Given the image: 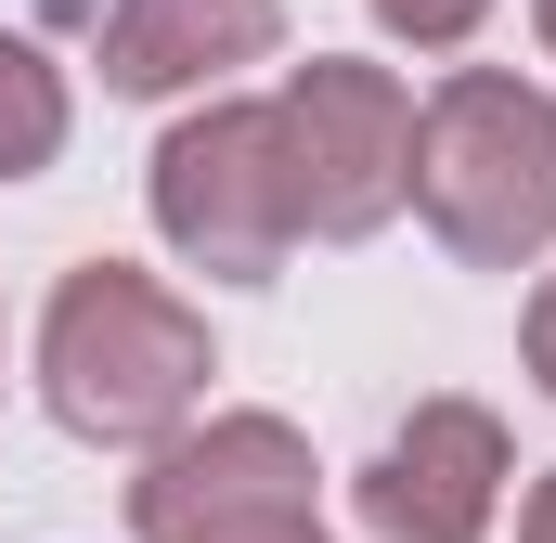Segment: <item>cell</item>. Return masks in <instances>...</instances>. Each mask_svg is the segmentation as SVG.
Here are the masks:
<instances>
[{
    "instance_id": "8",
    "label": "cell",
    "mask_w": 556,
    "mask_h": 543,
    "mask_svg": "<svg viewBox=\"0 0 556 543\" xmlns=\"http://www.w3.org/2000/svg\"><path fill=\"white\" fill-rule=\"evenodd\" d=\"M65 155V78L39 65V39H0V181H39Z\"/></svg>"
},
{
    "instance_id": "2",
    "label": "cell",
    "mask_w": 556,
    "mask_h": 543,
    "mask_svg": "<svg viewBox=\"0 0 556 543\" xmlns=\"http://www.w3.org/2000/svg\"><path fill=\"white\" fill-rule=\"evenodd\" d=\"M39 389L78 440H168L181 414L207 402V324L130 260H91L65 272L52 324H39Z\"/></svg>"
},
{
    "instance_id": "5",
    "label": "cell",
    "mask_w": 556,
    "mask_h": 543,
    "mask_svg": "<svg viewBox=\"0 0 556 543\" xmlns=\"http://www.w3.org/2000/svg\"><path fill=\"white\" fill-rule=\"evenodd\" d=\"M142 543H324L311 505V440L285 414H207L194 440H168L130 479Z\"/></svg>"
},
{
    "instance_id": "1",
    "label": "cell",
    "mask_w": 556,
    "mask_h": 543,
    "mask_svg": "<svg viewBox=\"0 0 556 543\" xmlns=\"http://www.w3.org/2000/svg\"><path fill=\"white\" fill-rule=\"evenodd\" d=\"M415 207L453 260L518 272L556 247V91L505 65H453L415 117Z\"/></svg>"
},
{
    "instance_id": "4",
    "label": "cell",
    "mask_w": 556,
    "mask_h": 543,
    "mask_svg": "<svg viewBox=\"0 0 556 543\" xmlns=\"http://www.w3.org/2000/svg\"><path fill=\"white\" fill-rule=\"evenodd\" d=\"M285 194H298V233H376L402 194H415V104L389 65H350V52H311L285 78Z\"/></svg>"
},
{
    "instance_id": "6",
    "label": "cell",
    "mask_w": 556,
    "mask_h": 543,
    "mask_svg": "<svg viewBox=\"0 0 556 543\" xmlns=\"http://www.w3.org/2000/svg\"><path fill=\"white\" fill-rule=\"evenodd\" d=\"M505 505V427L479 402H415L389 453L363 466V531L376 543H479Z\"/></svg>"
},
{
    "instance_id": "9",
    "label": "cell",
    "mask_w": 556,
    "mask_h": 543,
    "mask_svg": "<svg viewBox=\"0 0 556 543\" xmlns=\"http://www.w3.org/2000/svg\"><path fill=\"white\" fill-rule=\"evenodd\" d=\"M479 13H492V0H376V26H389V39H415V52L479 39Z\"/></svg>"
},
{
    "instance_id": "3",
    "label": "cell",
    "mask_w": 556,
    "mask_h": 543,
    "mask_svg": "<svg viewBox=\"0 0 556 543\" xmlns=\"http://www.w3.org/2000/svg\"><path fill=\"white\" fill-rule=\"evenodd\" d=\"M155 233L207 285H260L298 247V194H285V117L273 104H207L155 142Z\"/></svg>"
},
{
    "instance_id": "10",
    "label": "cell",
    "mask_w": 556,
    "mask_h": 543,
    "mask_svg": "<svg viewBox=\"0 0 556 543\" xmlns=\"http://www.w3.org/2000/svg\"><path fill=\"white\" fill-rule=\"evenodd\" d=\"M531 376L556 389V272H544V298H531Z\"/></svg>"
},
{
    "instance_id": "7",
    "label": "cell",
    "mask_w": 556,
    "mask_h": 543,
    "mask_svg": "<svg viewBox=\"0 0 556 543\" xmlns=\"http://www.w3.org/2000/svg\"><path fill=\"white\" fill-rule=\"evenodd\" d=\"M285 39V0H117L104 13V91H194L220 65H260Z\"/></svg>"
},
{
    "instance_id": "11",
    "label": "cell",
    "mask_w": 556,
    "mask_h": 543,
    "mask_svg": "<svg viewBox=\"0 0 556 543\" xmlns=\"http://www.w3.org/2000/svg\"><path fill=\"white\" fill-rule=\"evenodd\" d=\"M518 543H556V479L531 492V518H518Z\"/></svg>"
},
{
    "instance_id": "12",
    "label": "cell",
    "mask_w": 556,
    "mask_h": 543,
    "mask_svg": "<svg viewBox=\"0 0 556 543\" xmlns=\"http://www.w3.org/2000/svg\"><path fill=\"white\" fill-rule=\"evenodd\" d=\"M544 52H556V0H544Z\"/></svg>"
}]
</instances>
